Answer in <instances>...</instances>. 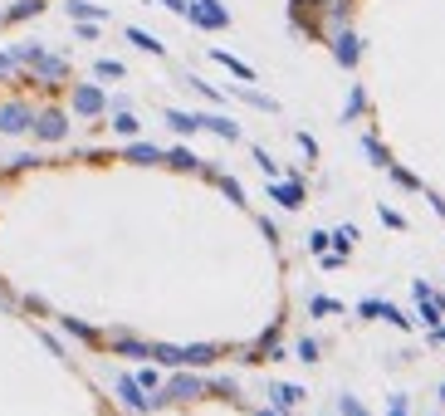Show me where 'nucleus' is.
<instances>
[{
	"mask_svg": "<svg viewBox=\"0 0 445 416\" xmlns=\"http://www.w3.org/2000/svg\"><path fill=\"white\" fill-rule=\"evenodd\" d=\"M201 127H211V132L225 137V142H235V137H240V122H230V118H221V113H201Z\"/></svg>",
	"mask_w": 445,
	"mask_h": 416,
	"instance_id": "9b49d317",
	"label": "nucleus"
},
{
	"mask_svg": "<svg viewBox=\"0 0 445 416\" xmlns=\"http://www.w3.org/2000/svg\"><path fill=\"white\" fill-rule=\"evenodd\" d=\"M15 74V54H0V79H10Z\"/></svg>",
	"mask_w": 445,
	"mask_h": 416,
	"instance_id": "7c9ffc66",
	"label": "nucleus"
},
{
	"mask_svg": "<svg viewBox=\"0 0 445 416\" xmlns=\"http://www.w3.org/2000/svg\"><path fill=\"white\" fill-rule=\"evenodd\" d=\"M69 15H74V20H93V25H98V20H103V5H89V0H69Z\"/></svg>",
	"mask_w": 445,
	"mask_h": 416,
	"instance_id": "a211bd4d",
	"label": "nucleus"
},
{
	"mask_svg": "<svg viewBox=\"0 0 445 416\" xmlns=\"http://www.w3.org/2000/svg\"><path fill=\"white\" fill-rule=\"evenodd\" d=\"M167 122L176 132H201V113H181V108H167Z\"/></svg>",
	"mask_w": 445,
	"mask_h": 416,
	"instance_id": "4468645a",
	"label": "nucleus"
},
{
	"mask_svg": "<svg viewBox=\"0 0 445 416\" xmlns=\"http://www.w3.org/2000/svg\"><path fill=\"white\" fill-rule=\"evenodd\" d=\"M259 416H279V412H259Z\"/></svg>",
	"mask_w": 445,
	"mask_h": 416,
	"instance_id": "473e14b6",
	"label": "nucleus"
},
{
	"mask_svg": "<svg viewBox=\"0 0 445 416\" xmlns=\"http://www.w3.org/2000/svg\"><path fill=\"white\" fill-rule=\"evenodd\" d=\"M172 167H181V172H196V152L191 147H172V157H167Z\"/></svg>",
	"mask_w": 445,
	"mask_h": 416,
	"instance_id": "aec40b11",
	"label": "nucleus"
},
{
	"mask_svg": "<svg viewBox=\"0 0 445 416\" xmlns=\"http://www.w3.org/2000/svg\"><path fill=\"white\" fill-rule=\"evenodd\" d=\"M328 240H333V235H323V230H314V235H309V245H314V255H323V250H328Z\"/></svg>",
	"mask_w": 445,
	"mask_h": 416,
	"instance_id": "a878e982",
	"label": "nucleus"
},
{
	"mask_svg": "<svg viewBox=\"0 0 445 416\" xmlns=\"http://www.w3.org/2000/svg\"><path fill=\"white\" fill-rule=\"evenodd\" d=\"M39 10H44V0H20V5H10V10H5V25L30 20V15H39Z\"/></svg>",
	"mask_w": 445,
	"mask_h": 416,
	"instance_id": "f3484780",
	"label": "nucleus"
},
{
	"mask_svg": "<svg viewBox=\"0 0 445 416\" xmlns=\"http://www.w3.org/2000/svg\"><path fill=\"white\" fill-rule=\"evenodd\" d=\"M337 412H342V416H367V412H362V402H357V397H342V402H337Z\"/></svg>",
	"mask_w": 445,
	"mask_h": 416,
	"instance_id": "393cba45",
	"label": "nucleus"
},
{
	"mask_svg": "<svg viewBox=\"0 0 445 416\" xmlns=\"http://www.w3.org/2000/svg\"><path fill=\"white\" fill-rule=\"evenodd\" d=\"M342 309V304H337V299H323V294H318V299H314V313H337Z\"/></svg>",
	"mask_w": 445,
	"mask_h": 416,
	"instance_id": "cd10ccee",
	"label": "nucleus"
},
{
	"mask_svg": "<svg viewBox=\"0 0 445 416\" xmlns=\"http://www.w3.org/2000/svg\"><path fill=\"white\" fill-rule=\"evenodd\" d=\"M299 358H304V363H318V338H304V343H299Z\"/></svg>",
	"mask_w": 445,
	"mask_h": 416,
	"instance_id": "b1692460",
	"label": "nucleus"
},
{
	"mask_svg": "<svg viewBox=\"0 0 445 416\" xmlns=\"http://www.w3.org/2000/svg\"><path fill=\"white\" fill-rule=\"evenodd\" d=\"M127 39H132L137 49H147V54H162V49H167L157 34H147V30H137V25H127Z\"/></svg>",
	"mask_w": 445,
	"mask_h": 416,
	"instance_id": "dca6fc26",
	"label": "nucleus"
},
{
	"mask_svg": "<svg viewBox=\"0 0 445 416\" xmlns=\"http://www.w3.org/2000/svg\"><path fill=\"white\" fill-rule=\"evenodd\" d=\"M211 54H216V64H225V69H230L235 79H245V84H254V69H250L245 59H235V54H225V49H211Z\"/></svg>",
	"mask_w": 445,
	"mask_h": 416,
	"instance_id": "ddd939ff",
	"label": "nucleus"
},
{
	"mask_svg": "<svg viewBox=\"0 0 445 416\" xmlns=\"http://www.w3.org/2000/svg\"><path fill=\"white\" fill-rule=\"evenodd\" d=\"M221 187H225V196H230V201H245V191H240V182H230V177H221Z\"/></svg>",
	"mask_w": 445,
	"mask_h": 416,
	"instance_id": "c85d7f7f",
	"label": "nucleus"
},
{
	"mask_svg": "<svg viewBox=\"0 0 445 416\" xmlns=\"http://www.w3.org/2000/svg\"><path fill=\"white\" fill-rule=\"evenodd\" d=\"M93 69H98V79H122V64H117V59H98Z\"/></svg>",
	"mask_w": 445,
	"mask_h": 416,
	"instance_id": "4be33fe9",
	"label": "nucleus"
},
{
	"mask_svg": "<svg viewBox=\"0 0 445 416\" xmlns=\"http://www.w3.org/2000/svg\"><path fill=\"white\" fill-rule=\"evenodd\" d=\"M0 25H5V15H0Z\"/></svg>",
	"mask_w": 445,
	"mask_h": 416,
	"instance_id": "72a5a7b5",
	"label": "nucleus"
},
{
	"mask_svg": "<svg viewBox=\"0 0 445 416\" xmlns=\"http://www.w3.org/2000/svg\"><path fill=\"white\" fill-rule=\"evenodd\" d=\"M64 132H69V118H64L59 108L34 113V137H39V142H64Z\"/></svg>",
	"mask_w": 445,
	"mask_h": 416,
	"instance_id": "7ed1b4c3",
	"label": "nucleus"
},
{
	"mask_svg": "<svg viewBox=\"0 0 445 416\" xmlns=\"http://www.w3.org/2000/svg\"><path fill=\"white\" fill-rule=\"evenodd\" d=\"M112 127H117L122 137H137V118H132L127 108H117V113H112Z\"/></svg>",
	"mask_w": 445,
	"mask_h": 416,
	"instance_id": "6ab92c4d",
	"label": "nucleus"
},
{
	"mask_svg": "<svg viewBox=\"0 0 445 416\" xmlns=\"http://www.w3.org/2000/svg\"><path fill=\"white\" fill-rule=\"evenodd\" d=\"M201 392H206V382H201V377H191V372H181V377H172V382H167V392H162L157 402H172V397H176V402H191V397H201Z\"/></svg>",
	"mask_w": 445,
	"mask_h": 416,
	"instance_id": "39448f33",
	"label": "nucleus"
},
{
	"mask_svg": "<svg viewBox=\"0 0 445 416\" xmlns=\"http://www.w3.org/2000/svg\"><path fill=\"white\" fill-rule=\"evenodd\" d=\"M216 358H221V348H211V343L181 348V367H206V363H216Z\"/></svg>",
	"mask_w": 445,
	"mask_h": 416,
	"instance_id": "9d476101",
	"label": "nucleus"
},
{
	"mask_svg": "<svg viewBox=\"0 0 445 416\" xmlns=\"http://www.w3.org/2000/svg\"><path fill=\"white\" fill-rule=\"evenodd\" d=\"M269 196H274L284 210H299V206H304V182H274Z\"/></svg>",
	"mask_w": 445,
	"mask_h": 416,
	"instance_id": "6e6552de",
	"label": "nucleus"
},
{
	"mask_svg": "<svg viewBox=\"0 0 445 416\" xmlns=\"http://www.w3.org/2000/svg\"><path fill=\"white\" fill-rule=\"evenodd\" d=\"M186 20L201 25V30H225V25H230V10H225L221 0H191Z\"/></svg>",
	"mask_w": 445,
	"mask_h": 416,
	"instance_id": "f03ea898",
	"label": "nucleus"
},
{
	"mask_svg": "<svg viewBox=\"0 0 445 416\" xmlns=\"http://www.w3.org/2000/svg\"><path fill=\"white\" fill-rule=\"evenodd\" d=\"M157 5L172 10V15H186V10H191V0H157Z\"/></svg>",
	"mask_w": 445,
	"mask_h": 416,
	"instance_id": "bb28decb",
	"label": "nucleus"
},
{
	"mask_svg": "<svg viewBox=\"0 0 445 416\" xmlns=\"http://www.w3.org/2000/svg\"><path fill=\"white\" fill-rule=\"evenodd\" d=\"M117 397H122L132 412H147V407H152V402L142 397V382H137V377H117Z\"/></svg>",
	"mask_w": 445,
	"mask_h": 416,
	"instance_id": "1a4fd4ad",
	"label": "nucleus"
},
{
	"mask_svg": "<svg viewBox=\"0 0 445 416\" xmlns=\"http://www.w3.org/2000/svg\"><path fill=\"white\" fill-rule=\"evenodd\" d=\"M74 108H79L84 118H93V113H103V108H108V99H103V89H98V84H79V89H74Z\"/></svg>",
	"mask_w": 445,
	"mask_h": 416,
	"instance_id": "0eeeda50",
	"label": "nucleus"
},
{
	"mask_svg": "<svg viewBox=\"0 0 445 416\" xmlns=\"http://www.w3.org/2000/svg\"><path fill=\"white\" fill-rule=\"evenodd\" d=\"M240 99H245V103H254V108H264V113H274V99H269V94H254V89H240Z\"/></svg>",
	"mask_w": 445,
	"mask_h": 416,
	"instance_id": "412c9836",
	"label": "nucleus"
},
{
	"mask_svg": "<svg viewBox=\"0 0 445 416\" xmlns=\"http://www.w3.org/2000/svg\"><path fill=\"white\" fill-rule=\"evenodd\" d=\"M392 416H406V397H392Z\"/></svg>",
	"mask_w": 445,
	"mask_h": 416,
	"instance_id": "2f4dec72",
	"label": "nucleus"
},
{
	"mask_svg": "<svg viewBox=\"0 0 445 416\" xmlns=\"http://www.w3.org/2000/svg\"><path fill=\"white\" fill-rule=\"evenodd\" d=\"M127 162H142V167H152V162H167L152 142H127Z\"/></svg>",
	"mask_w": 445,
	"mask_h": 416,
	"instance_id": "2eb2a0df",
	"label": "nucleus"
},
{
	"mask_svg": "<svg viewBox=\"0 0 445 416\" xmlns=\"http://www.w3.org/2000/svg\"><path fill=\"white\" fill-rule=\"evenodd\" d=\"M269 397H274V412H289V407H299V402H304V387H294V382H279Z\"/></svg>",
	"mask_w": 445,
	"mask_h": 416,
	"instance_id": "f8f14e48",
	"label": "nucleus"
},
{
	"mask_svg": "<svg viewBox=\"0 0 445 416\" xmlns=\"http://www.w3.org/2000/svg\"><path fill=\"white\" fill-rule=\"evenodd\" d=\"M441 397H445V387H441Z\"/></svg>",
	"mask_w": 445,
	"mask_h": 416,
	"instance_id": "f704fd0d",
	"label": "nucleus"
},
{
	"mask_svg": "<svg viewBox=\"0 0 445 416\" xmlns=\"http://www.w3.org/2000/svg\"><path fill=\"white\" fill-rule=\"evenodd\" d=\"M34 127V108L30 103H0V132H30Z\"/></svg>",
	"mask_w": 445,
	"mask_h": 416,
	"instance_id": "20e7f679",
	"label": "nucleus"
},
{
	"mask_svg": "<svg viewBox=\"0 0 445 416\" xmlns=\"http://www.w3.org/2000/svg\"><path fill=\"white\" fill-rule=\"evenodd\" d=\"M362 113V89H352V99H347V118H357Z\"/></svg>",
	"mask_w": 445,
	"mask_h": 416,
	"instance_id": "c756f323",
	"label": "nucleus"
},
{
	"mask_svg": "<svg viewBox=\"0 0 445 416\" xmlns=\"http://www.w3.org/2000/svg\"><path fill=\"white\" fill-rule=\"evenodd\" d=\"M15 64H30L34 84H59V79L69 74V64H64L59 54H49L44 44H15Z\"/></svg>",
	"mask_w": 445,
	"mask_h": 416,
	"instance_id": "f257e3e1",
	"label": "nucleus"
},
{
	"mask_svg": "<svg viewBox=\"0 0 445 416\" xmlns=\"http://www.w3.org/2000/svg\"><path fill=\"white\" fill-rule=\"evenodd\" d=\"M352 240H357V230H352V225H342V230H337V235H333L337 255H342V250H352Z\"/></svg>",
	"mask_w": 445,
	"mask_h": 416,
	"instance_id": "5701e85b",
	"label": "nucleus"
},
{
	"mask_svg": "<svg viewBox=\"0 0 445 416\" xmlns=\"http://www.w3.org/2000/svg\"><path fill=\"white\" fill-rule=\"evenodd\" d=\"M333 59L342 64V69H352V64L362 59V39H357L352 30H337L333 34Z\"/></svg>",
	"mask_w": 445,
	"mask_h": 416,
	"instance_id": "423d86ee",
	"label": "nucleus"
}]
</instances>
